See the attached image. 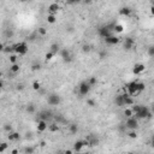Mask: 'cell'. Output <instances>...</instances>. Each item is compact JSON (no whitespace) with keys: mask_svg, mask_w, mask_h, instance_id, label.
<instances>
[{"mask_svg":"<svg viewBox=\"0 0 154 154\" xmlns=\"http://www.w3.org/2000/svg\"><path fill=\"white\" fill-rule=\"evenodd\" d=\"M125 87H127V88H124V90H127L128 94H129L130 96H132V98H134V96H137L138 94H141L146 88L145 83L138 82V81H131L130 83H128Z\"/></svg>","mask_w":154,"mask_h":154,"instance_id":"obj_1","label":"cell"},{"mask_svg":"<svg viewBox=\"0 0 154 154\" xmlns=\"http://www.w3.org/2000/svg\"><path fill=\"white\" fill-rule=\"evenodd\" d=\"M134 117H136L137 119H149V118H152V112L148 107L140 105L137 111L134 113Z\"/></svg>","mask_w":154,"mask_h":154,"instance_id":"obj_2","label":"cell"},{"mask_svg":"<svg viewBox=\"0 0 154 154\" xmlns=\"http://www.w3.org/2000/svg\"><path fill=\"white\" fill-rule=\"evenodd\" d=\"M29 51V47H28V44L22 41V42H18L13 46V52L17 55H25Z\"/></svg>","mask_w":154,"mask_h":154,"instance_id":"obj_3","label":"cell"},{"mask_svg":"<svg viewBox=\"0 0 154 154\" xmlns=\"http://www.w3.org/2000/svg\"><path fill=\"white\" fill-rule=\"evenodd\" d=\"M113 27H114V23L102 25V27H100L99 29H98V33H99V35L102 37V39H105V37H107L113 34Z\"/></svg>","mask_w":154,"mask_h":154,"instance_id":"obj_4","label":"cell"},{"mask_svg":"<svg viewBox=\"0 0 154 154\" xmlns=\"http://www.w3.org/2000/svg\"><path fill=\"white\" fill-rule=\"evenodd\" d=\"M91 90V87L88 84V82L84 81V82H81L80 83V86H78V94L81 95V96H86V95H88Z\"/></svg>","mask_w":154,"mask_h":154,"instance_id":"obj_5","label":"cell"},{"mask_svg":"<svg viewBox=\"0 0 154 154\" xmlns=\"http://www.w3.org/2000/svg\"><path fill=\"white\" fill-rule=\"evenodd\" d=\"M125 127L130 130H137L138 129V119L136 117H129L127 118V122H125Z\"/></svg>","mask_w":154,"mask_h":154,"instance_id":"obj_6","label":"cell"},{"mask_svg":"<svg viewBox=\"0 0 154 154\" xmlns=\"http://www.w3.org/2000/svg\"><path fill=\"white\" fill-rule=\"evenodd\" d=\"M62 102V99L58 94H49L47 96V104L49 106H58Z\"/></svg>","mask_w":154,"mask_h":154,"instance_id":"obj_7","label":"cell"},{"mask_svg":"<svg viewBox=\"0 0 154 154\" xmlns=\"http://www.w3.org/2000/svg\"><path fill=\"white\" fill-rule=\"evenodd\" d=\"M123 47L125 51H131L135 47V40L132 37H125L124 42H123Z\"/></svg>","mask_w":154,"mask_h":154,"instance_id":"obj_8","label":"cell"},{"mask_svg":"<svg viewBox=\"0 0 154 154\" xmlns=\"http://www.w3.org/2000/svg\"><path fill=\"white\" fill-rule=\"evenodd\" d=\"M105 40V42L109 46H113V45H117L118 42H119V37H117L116 35H110V36H107V37H105L104 39Z\"/></svg>","mask_w":154,"mask_h":154,"instance_id":"obj_9","label":"cell"},{"mask_svg":"<svg viewBox=\"0 0 154 154\" xmlns=\"http://www.w3.org/2000/svg\"><path fill=\"white\" fill-rule=\"evenodd\" d=\"M60 10V5L58 4V2H52V4H49L48 5V13L49 15H55V13H58V11Z\"/></svg>","mask_w":154,"mask_h":154,"instance_id":"obj_10","label":"cell"},{"mask_svg":"<svg viewBox=\"0 0 154 154\" xmlns=\"http://www.w3.org/2000/svg\"><path fill=\"white\" fill-rule=\"evenodd\" d=\"M59 54H60V57L63 58L64 62H71V53H70V51H67V49H62L60 48V51H59Z\"/></svg>","mask_w":154,"mask_h":154,"instance_id":"obj_11","label":"cell"},{"mask_svg":"<svg viewBox=\"0 0 154 154\" xmlns=\"http://www.w3.org/2000/svg\"><path fill=\"white\" fill-rule=\"evenodd\" d=\"M145 64H141V63H137L134 65V67H132V72L135 73V75H141V73L145 71Z\"/></svg>","mask_w":154,"mask_h":154,"instance_id":"obj_12","label":"cell"},{"mask_svg":"<svg viewBox=\"0 0 154 154\" xmlns=\"http://www.w3.org/2000/svg\"><path fill=\"white\" fill-rule=\"evenodd\" d=\"M48 129V124H47V120H44V119H40L39 123H37V131L40 132H44Z\"/></svg>","mask_w":154,"mask_h":154,"instance_id":"obj_13","label":"cell"},{"mask_svg":"<svg viewBox=\"0 0 154 154\" xmlns=\"http://www.w3.org/2000/svg\"><path fill=\"white\" fill-rule=\"evenodd\" d=\"M114 104H116V106H118V107H124L125 106L124 105V94L117 95L114 98Z\"/></svg>","mask_w":154,"mask_h":154,"instance_id":"obj_14","label":"cell"},{"mask_svg":"<svg viewBox=\"0 0 154 154\" xmlns=\"http://www.w3.org/2000/svg\"><path fill=\"white\" fill-rule=\"evenodd\" d=\"M83 147H84V141L78 140V141H76V142L73 143V151H75V152H81Z\"/></svg>","mask_w":154,"mask_h":154,"instance_id":"obj_15","label":"cell"},{"mask_svg":"<svg viewBox=\"0 0 154 154\" xmlns=\"http://www.w3.org/2000/svg\"><path fill=\"white\" fill-rule=\"evenodd\" d=\"M52 117V112L51 111H42L40 114H39V118L40 119H44V120H47Z\"/></svg>","mask_w":154,"mask_h":154,"instance_id":"obj_16","label":"cell"},{"mask_svg":"<svg viewBox=\"0 0 154 154\" xmlns=\"http://www.w3.org/2000/svg\"><path fill=\"white\" fill-rule=\"evenodd\" d=\"M119 13H120L122 16L129 17V16L131 15V9H130V7H128V6H124V7H122V9L119 10Z\"/></svg>","mask_w":154,"mask_h":154,"instance_id":"obj_17","label":"cell"},{"mask_svg":"<svg viewBox=\"0 0 154 154\" xmlns=\"http://www.w3.org/2000/svg\"><path fill=\"white\" fill-rule=\"evenodd\" d=\"M19 137H21V135H19L18 132H11L10 131L9 135H7V138H9L10 141H17V140H19Z\"/></svg>","mask_w":154,"mask_h":154,"instance_id":"obj_18","label":"cell"},{"mask_svg":"<svg viewBox=\"0 0 154 154\" xmlns=\"http://www.w3.org/2000/svg\"><path fill=\"white\" fill-rule=\"evenodd\" d=\"M49 51H51L52 53H54V54H58L59 51H60V46L58 45V44H52L51 47H49Z\"/></svg>","mask_w":154,"mask_h":154,"instance_id":"obj_19","label":"cell"},{"mask_svg":"<svg viewBox=\"0 0 154 154\" xmlns=\"http://www.w3.org/2000/svg\"><path fill=\"white\" fill-rule=\"evenodd\" d=\"M19 70H21V65H19L18 63H13L11 65V67H10V71L13 72V73L19 72Z\"/></svg>","mask_w":154,"mask_h":154,"instance_id":"obj_20","label":"cell"},{"mask_svg":"<svg viewBox=\"0 0 154 154\" xmlns=\"http://www.w3.org/2000/svg\"><path fill=\"white\" fill-rule=\"evenodd\" d=\"M47 22L49 23V24H54L55 22H57V17H55V15H47Z\"/></svg>","mask_w":154,"mask_h":154,"instance_id":"obj_21","label":"cell"},{"mask_svg":"<svg viewBox=\"0 0 154 154\" xmlns=\"http://www.w3.org/2000/svg\"><path fill=\"white\" fill-rule=\"evenodd\" d=\"M69 130H70L71 134H77V131H78L77 124H71V125H69Z\"/></svg>","mask_w":154,"mask_h":154,"instance_id":"obj_22","label":"cell"},{"mask_svg":"<svg viewBox=\"0 0 154 154\" xmlns=\"http://www.w3.org/2000/svg\"><path fill=\"white\" fill-rule=\"evenodd\" d=\"M113 31H116V33H122V31H123V25H120V24H117V23H114V27H113Z\"/></svg>","mask_w":154,"mask_h":154,"instance_id":"obj_23","label":"cell"},{"mask_svg":"<svg viewBox=\"0 0 154 154\" xmlns=\"http://www.w3.org/2000/svg\"><path fill=\"white\" fill-rule=\"evenodd\" d=\"M87 82H88V84H89L90 87H94V86L98 83V80H96V77H90Z\"/></svg>","mask_w":154,"mask_h":154,"instance_id":"obj_24","label":"cell"},{"mask_svg":"<svg viewBox=\"0 0 154 154\" xmlns=\"http://www.w3.org/2000/svg\"><path fill=\"white\" fill-rule=\"evenodd\" d=\"M124 116H125L127 118L132 117V116H134V113H132L131 109H125V110H124Z\"/></svg>","mask_w":154,"mask_h":154,"instance_id":"obj_25","label":"cell"},{"mask_svg":"<svg viewBox=\"0 0 154 154\" xmlns=\"http://www.w3.org/2000/svg\"><path fill=\"white\" fill-rule=\"evenodd\" d=\"M40 88H41L40 82H39V81H34V82H33V89H34V90H40Z\"/></svg>","mask_w":154,"mask_h":154,"instance_id":"obj_26","label":"cell"},{"mask_svg":"<svg viewBox=\"0 0 154 154\" xmlns=\"http://www.w3.org/2000/svg\"><path fill=\"white\" fill-rule=\"evenodd\" d=\"M7 147H9V145H7L6 142H1V143H0V153L5 152V151L7 149Z\"/></svg>","mask_w":154,"mask_h":154,"instance_id":"obj_27","label":"cell"},{"mask_svg":"<svg viewBox=\"0 0 154 154\" xmlns=\"http://www.w3.org/2000/svg\"><path fill=\"white\" fill-rule=\"evenodd\" d=\"M54 55H55L54 53H52V52L49 51V52H47V53H46V55H45V59L47 60V62H48V60H51V59H52V58H53Z\"/></svg>","mask_w":154,"mask_h":154,"instance_id":"obj_28","label":"cell"},{"mask_svg":"<svg viewBox=\"0 0 154 154\" xmlns=\"http://www.w3.org/2000/svg\"><path fill=\"white\" fill-rule=\"evenodd\" d=\"M39 34L41 35V36H45V35H47V29L44 27L39 28Z\"/></svg>","mask_w":154,"mask_h":154,"instance_id":"obj_29","label":"cell"},{"mask_svg":"<svg viewBox=\"0 0 154 154\" xmlns=\"http://www.w3.org/2000/svg\"><path fill=\"white\" fill-rule=\"evenodd\" d=\"M9 60H10V63L11 64L17 63V54H11L10 55V58H9Z\"/></svg>","mask_w":154,"mask_h":154,"instance_id":"obj_30","label":"cell"},{"mask_svg":"<svg viewBox=\"0 0 154 154\" xmlns=\"http://www.w3.org/2000/svg\"><path fill=\"white\" fill-rule=\"evenodd\" d=\"M128 136H129L130 138H136V137H137V132H136V130H130L129 134H128Z\"/></svg>","mask_w":154,"mask_h":154,"instance_id":"obj_31","label":"cell"},{"mask_svg":"<svg viewBox=\"0 0 154 154\" xmlns=\"http://www.w3.org/2000/svg\"><path fill=\"white\" fill-rule=\"evenodd\" d=\"M48 129L54 132V131H58V130H59V127H58L57 124H52V125H48Z\"/></svg>","mask_w":154,"mask_h":154,"instance_id":"obj_32","label":"cell"},{"mask_svg":"<svg viewBox=\"0 0 154 154\" xmlns=\"http://www.w3.org/2000/svg\"><path fill=\"white\" fill-rule=\"evenodd\" d=\"M87 105H88V106H90V107H94V106H96V102H95V100L88 99V100H87Z\"/></svg>","mask_w":154,"mask_h":154,"instance_id":"obj_33","label":"cell"},{"mask_svg":"<svg viewBox=\"0 0 154 154\" xmlns=\"http://www.w3.org/2000/svg\"><path fill=\"white\" fill-rule=\"evenodd\" d=\"M27 112H29V113H34V112H35V106H34V105H29L27 107Z\"/></svg>","mask_w":154,"mask_h":154,"instance_id":"obj_34","label":"cell"},{"mask_svg":"<svg viewBox=\"0 0 154 154\" xmlns=\"http://www.w3.org/2000/svg\"><path fill=\"white\" fill-rule=\"evenodd\" d=\"M41 69V65L40 64H33V66H31V70L33 71H37V70H40Z\"/></svg>","mask_w":154,"mask_h":154,"instance_id":"obj_35","label":"cell"},{"mask_svg":"<svg viewBox=\"0 0 154 154\" xmlns=\"http://www.w3.org/2000/svg\"><path fill=\"white\" fill-rule=\"evenodd\" d=\"M4 52H6V53L13 52V46H7V47H5V48H4Z\"/></svg>","mask_w":154,"mask_h":154,"instance_id":"obj_36","label":"cell"},{"mask_svg":"<svg viewBox=\"0 0 154 154\" xmlns=\"http://www.w3.org/2000/svg\"><path fill=\"white\" fill-rule=\"evenodd\" d=\"M4 129H5V131H7V132H10V131L12 130V128H11L10 124H5V125H4Z\"/></svg>","mask_w":154,"mask_h":154,"instance_id":"obj_37","label":"cell"},{"mask_svg":"<svg viewBox=\"0 0 154 154\" xmlns=\"http://www.w3.org/2000/svg\"><path fill=\"white\" fill-rule=\"evenodd\" d=\"M89 51H90V46H88V45L83 46V52H89Z\"/></svg>","mask_w":154,"mask_h":154,"instance_id":"obj_38","label":"cell"},{"mask_svg":"<svg viewBox=\"0 0 154 154\" xmlns=\"http://www.w3.org/2000/svg\"><path fill=\"white\" fill-rule=\"evenodd\" d=\"M148 52H149V55H151V57H153V54H154V48L152 47V46L149 47V51H148Z\"/></svg>","mask_w":154,"mask_h":154,"instance_id":"obj_39","label":"cell"},{"mask_svg":"<svg viewBox=\"0 0 154 154\" xmlns=\"http://www.w3.org/2000/svg\"><path fill=\"white\" fill-rule=\"evenodd\" d=\"M69 4H77V2H80L81 0H66Z\"/></svg>","mask_w":154,"mask_h":154,"instance_id":"obj_40","label":"cell"},{"mask_svg":"<svg viewBox=\"0 0 154 154\" xmlns=\"http://www.w3.org/2000/svg\"><path fill=\"white\" fill-rule=\"evenodd\" d=\"M4 48H5V46L0 42V52H4Z\"/></svg>","mask_w":154,"mask_h":154,"instance_id":"obj_41","label":"cell"},{"mask_svg":"<svg viewBox=\"0 0 154 154\" xmlns=\"http://www.w3.org/2000/svg\"><path fill=\"white\" fill-rule=\"evenodd\" d=\"M25 152H29V153H33V152H34V149H33V148H27V149H25Z\"/></svg>","mask_w":154,"mask_h":154,"instance_id":"obj_42","label":"cell"},{"mask_svg":"<svg viewBox=\"0 0 154 154\" xmlns=\"http://www.w3.org/2000/svg\"><path fill=\"white\" fill-rule=\"evenodd\" d=\"M2 87H4V82H2L1 80H0V89H1Z\"/></svg>","mask_w":154,"mask_h":154,"instance_id":"obj_43","label":"cell"},{"mask_svg":"<svg viewBox=\"0 0 154 154\" xmlns=\"http://www.w3.org/2000/svg\"><path fill=\"white\" fill-rule=\"evenodd\" d=\"M11 153H12V154H16V153H18V151H17V149H13Z\"/></svg>","mask_w":154,"mask_h":154,"instance_id":"obj_44","label":"cell"},{"mask_svg":"<svg viewBox=\"0 0 154 154\" xmlns=\"http://www.w3.org/2000/svg\"><path fill=\"white\" fill-rule=\"evenodd\" d=\"M21 2H25V1H28V0H19Z\"/></svg>","mask_w":154,"mask_h":154,"instance_id":"obj_45","label":"cell"},{"mask_svg":"<svg viewBox=\"0 0 154 154\" xmlns=\"http://www.w3.org/2000/svg\"><path fill=\"white\" fill-rule=\"evenodd\" d=\"M1 77H2V72L0 71V80H1Z\"/></svg>","mask_w":154,"mask_h":154,"instance_id":"obj_46","label":"cell"}]
</instances>
